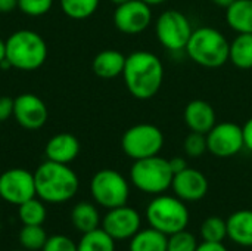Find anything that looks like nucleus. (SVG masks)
I'll use <instances>...</instances> for the list:
<instances>
[{
	"label": "nucleus",
	"instance_id": "nucleus-33",
	"mask_svg": "<svg viewBox=\"0 0 252 251\" xmlns=\"http://www.w3.org/2000/svg\"><path fill=\"white\" fill-rule=\"evenodd\" d=\"M13 117V99L9 96H0V123Z\"/></svg>",
	"mask_w": 252,
	"mask_h": 251
},
{
	"label": "nucleus",
	"instance_id": "nucleus-26",
	"mask_svg": "<svg viewBox=\"0 0 252 251\" xmlns=\"http://www.w3.org/2000/svg\"><path fill=\"white\" fill-rule=\"evenodd\" d=\"M100 0H61L62 12L71 19H87L99 7Z\"/></svg>",
	"mask_w": 252,
	"mask_h": 251
},
{
	"label": "nucleus",
	"instance_id": "nucleus-36",
	"mask_svg": "<svg viewBox=\"0 0 252 251\" xmlns=\"http://www.w3.org/2000/svg\"><path fill=\"white\" fill-rule=\"evenodd\" d=\"M168 161H170V167H171V170H173L174 175L179 173V172H182V170H185L188 167V163H186V160L183 157H173Z\"/></svg>",
	"mask_w": 252,
	"mask_h": 251
},
{
	"label": "nucleus",
	"instance_id": "nucleus-24",
	"mask_svg": "<svg viewBox=\"0 0 252 251\" xmlns=\"http://www.w3.org/2000/svg\"><path fill=\"white\" fill-rule=\"evenodd\" d=\"M18 217L22 225L27 226H43L47 217L46 203L38 197H34L21 206H18Z\"/></svg>",
	"mask_w": 252,
	"mask_h": 251
},
{
	"label": "nucleus",
	"instance_id": "nucleus-22",
	"mask_svg": "<svg viewBox=\"0 0 252 251\" xmlns=\"http://www.w3.org/2000/svg\"><path fill=\"white\" fill-rule=\"evenodd\" d=\"M167 235L154 229H140L130 238L128 251H167Z\"/></svg>",
	"mask_w": 252,
	"mask_h": 251
},
{
	"label": "nucleus",
	"instance_id": "nucleus-41",
	"mask_svg": "<svg viewBox=\"0 0 252 251\" xmlns=\"http://www.w3.org/2000/svg\"><path fill=\"white\" fill-rule=\"evenodd\" d=\"M109 1H112V3L117 6V4H121V3H124V1H128V0H109Z\"/></svg>",
	"mask_w": 252,
	"mask_h": 251
},
{
	"label": "nucleus",
	"instance_id": "nucleus-28",
	"mask_svg": "<svg viewBox=\"0 0 252 251\" xmlns=\"http://www.w3.org/2000/svg\"><path fill=\"white\" fill-rule=\"evenodd\" d=\"M202 241L207 243H223L227 238V223L219 216L207 217L201 225Z\"/></svg>",
	"mask_w": 252,
	"mask_h": 251
},
{
	"label": "nucleus",
	"instance_id": "nucleus-6",
	"mask_svg": "<svg viewBox=\"0 0 252 251\" xmlns=\"http://www.w3.org/2000/svg\"><path fill=\"white\" fill-rule=\"evenodd\" d=\"M146 220L151 228L168 237L186 229L189 223V210L186 203L176 195L159 194L148 204Z\"/></svg>",
	"mask_w": 252,
	"mask_h": 251
},
{
	"label": "nucleus",
	"instance_id": "nucleus-1",
	"mask_svg": "<svg viewBox=\"0 0 252 251\" xmlns=\"http://www.w3.org/2000/svg\"><path fill=\"white\" fill-rule=\"evenodd\" d=\"M123 80L128 93L134 99H152L162 87V61L152 52L136 50L126 58Z\"/></svg>",
	"mask_w": 252,
	"mask_h": 251
},
{
	"label": "nucleus",
	"instance_id": "nucleus-7",
	"mask_svg": "<svg viewBox=\"0 0 252 251\" xmlns=\"http://www.w3.org/2000/svg\"><path fill=\"white\" fill-rule=\"evenodd\" d=\"M162 130L151 123H139L128 127L121 138L123 152L133 161L159 155L164 148Z\"/></svg>",
	"mask_w": 252,
	"mask_h": 251
},
{
	"label": "nucleus",
	"instance_id": "nucleus-23",
	"mask_svg": "<svg viewBox=\"0 0 252 251\" xmlns=\"http://www.w3.org/2000/svg\"><path fill=\"white\" fill-rule=\"evenodd\" d=\"M229 62L239 70H252V34H238L230 41Z\"/></svg>",
	"mask_w": 252,
	"mask_h": 251
},
{
	"label": "nucleus",
	"instance_id": "nucleus-21",
	"mask_svg": "<svg viewBox=\"0 0 252 251\" xmlns=\"http://www.w3.org/2000/svg\"><path fill=\"white\" fill-rule=\"evenodd\" d=\"M71 223L78 232L86 234L100 228L102 219L97 207L93 203L80 201L71 210Z\"/></svg>",
	"mask_w": 252,
	"mask_h": 251
},
{
	"label": "nucleus",
	"instance_id": "nucleus-27",
	"mask_svg": "<svg viewBox=\"0 0 252 251\" xmlns=\"http://www.w3.org/2000/svg\"><path fill=\"white\" fill-rule=\"evenodd\" d=\"M47 234L43 226H27L24 225L18 234V241L22 249L28 251H41L47 241Z\"/></svg>",
	"mask_w": 252,
	"mask_h": 251
},
{
	"label": "nucleus",
	"instance_id": "nucleus-39",
	"mask_svg": "<svg viewBox=\"0 0 252 251\" xmlns=\"http://www.w3.org/2000/svg\"><path fill=\"white\" fill-rule=\"evenodd\" d=\"M6 59V40L0 38V64Z\"/></svg>",
	"mask_w": 252,
	"mask_h": 251
},
{
	"label": "nucleus",
	"instance_id": "nucleus-31",
	"mask_svg": "<svg viewBox=\"0 0 252 251\" xmlns=\"http://www.w3.org/2000/svg\"><path fill=\"white\" fill-rule=\"evenodd\" d=\"M53 6V0H18V9L32 18L46 15Z\"/></svg>",
	"mask_w": 252,
	"mask_h": 251
},
{
	"label": "nucleus",
	"instance_id": "nucleus-29",
	"mask_svg": "<svg viewBox=\"0 0 252 251\" xmlns=\"http://www.w3.org/2000/svg\"><path fill=\"white\" fill-rule=\"evenodd\" d=\"M198 241L195 235L186 229L168 235L167 238V251H196Z\"/></svg>",
	"mask_w": 252,
	"mask_h": 251
},
{
	"label": "nucleus",
	"instance_id": "nucleus-12",
	"mask_svg": "<svg viewBox=\"0 0 252 251\" xmlns=\"http://www.w3.org/2000/svg\"><path fill=\"white\" fill-rule=\"evenodd\" d=\"M34 197H37L34 173L16 167L0 175V198L3 201L18 207Z\"/></svg>",
	"mask_w": 252,
	"mask_h": 251
},
{
	"label": "nucleus",
	"instance_id": "nucleus-8",
	"mask_svg": "<svg viewBox=\"0 0 252 251\" xmlns=\"http://www.w3.org/2000/svg\"><path fill=\"white\" fill-rule=\"evenodd\" d=\"M90 194L97 206L111 210L127 204L130 185L120 172L114 169H102L96 172L90 180Z\"/></svg>",
	"mask_w": 252,
	"mask_h": 251
},
{
	"label": "nucleus",
	"instance_id": "nucleus-34",
	"mask_svg": "<svg viewBox=\"0 0 252 251\" xmlns=\"http://www.w3.org/2000/svg\"><path fill=\"white\" fill-rule=\"evenodd\" d=\"M242 133H244V145L245 148L252 152V117L245 121V124L242 126Z\"/></svg>",
	"mask_w": 252,
	"mask_h": 251
},
{
	"label": "nucleus",
	"instance_id": "nucleus-25",
	"mask_svg": "<svg viewBox=\"0 0 252 251\" xmlns=\"http://www.w3.org/2000/svg\"><path fill=\"white\" fill-rule=\"evenodd\" d=\"M77 251H115V240L102 228L81 234L77 243Z\"/></svg>",
	"mask_w": 252,
	"mask_h": 251
},
{
	"label": "nucleus",
	"instance_id": "nucleus-13",
	"mask_svg": "<svg viewBox=\"0 0 252 251\" xmlns=\"http://www.w3.org/2000/svg\"><path fill=\"white\" fill-rule=\"evenodd\" d=\"M140 226L142 217L139 212L127 204L108 210L100 223V228L115 241L130 240L140 231Z\"/></svg>",
	"mask_w": 252,
	"mask_h": 251
},
{
	"label": "nucleus",
	"instance_id": "nucleus-30",
	"mask_svg": "<svg viewBox=\"0 0 252 251\" xmlns=\"http://www.w3.org/2000/svg\"><path fill=\"white\" fill-rule=\"evenodd\" d=\"M185 154L190 158H201L205 152H208L207 146V136L204 133L190 132L183 142Z\"/></svg>",
	"mask_w": 252,
	"mask_h": 251
},
{
	"label": "nucleus",
	"instance_id": "nucleus-35",
	"mask_svg": "<svg viewBox=\"0 0 252 251\" xmlns=\"http://www.w3.org/2000/svg\"><path fill=\"white\" fill-rule=\"evenodd\" d=\"M196 251H229L223 243H207L202 241V244H198Z\"/></svg>",
	"mask_w": 252,
	"mask_h": 251
},
{
	"label": "nucleus",
	"instance_id": "nucleus-38",
	"mask_svg": "<svg viewBox=\"0 0 252 251\" xmlns=\"http://www.w3.org/2000/svg\"><path fill=\"white\" fill-rule=\"evenodd\" d=\"M233 1H235V0H211L213 4H216V6H219V7H223V9H227Z\"/></svg>",
	"mask_w": 252,
	"mask_h": 251
},
{
	"label": "nucleus",
	"instance_id": "nucleus-10",
	"mask_svg": "<svg viewBox=\"0 0 252 251\" xmlns=\"http://www.w3.org/2000/svg\"><path fill=\"white\" fill-rule=\"evenodd\" d=\"M205 136L208 152L217 158L235 157L245 148L242 127L233 121L217 123Z\"/></svg>",
	"mask_w": 252,
	"mask_h": 251
},
{
	"label": "nucleus",
	"instance_id": "nucleus-15",
	"mask_svg": "<svg viewBox=\"0 0 252 251\" xmlns=\"http://www.w3.org/2000/svg\"><path fill=\"white\" fill-rule=\"evenodd\" d=\"M208 186L210 185L207 176L189 166L185 170L176 173L171 182L174 195L185 203H195L202 200L208 192Z\"/></svg>",
	"mask_w": 252,
	"mask_h": 251
},
{
	"label": "nucleus",
	"instance_id": "nucleus-4",
	"mask_svg": "<svg viewBox=\"0 0 252 251\" xmlns=\"http://www.w3.org/2000/svg\"><path fill=\"white\" fill-rule=\"evenodd\" d=\"M6 59L21 71L38 70L47 59V44L38 33L18 30L6 38Z\"/></svg>",
	"mask_w": 252,
	"mask_h": 251
},
{
	"label": "nucleus",
	"instance_id": "nucleus-17",
	"mask_svg": "<svg viewBox=\"0 0 252 251\" xmlns=\"http://www.w3.org/2000/svg\"><path fill=\"white\" fill-rule=\"evenodd\" d=\"M78 154L80 142L71 133H58L52 136L44 146L46 160L61 164H71L78 157Z\"/></svg>",
	"mask_w": 252,
	"mask_h": 251
},
{
	"label": "nucleus",
	"instance_id": "nucleus-2",
	"mask_svg": "<svg viewBox=\"0 0 252 251\" xmlns=\"http://www.w3.org/2000/svg\"><path fill=\"white\" fill-rule=\"evenodd\" d=\"M35 195L46 204H63L75 197L80 188L77 173L69 164L46 160L34 172Z\"/></svg>",
	"mask_w": 252,
	"mask_h": 251
},
{
	"label": "nucleus",
	"instance_id": "nucleus-18",
	"mask_svg": "<svg viewBox=\"0 0 252 251\" xmlns=\"http://www.w3.org/2000/svg\"><path fill=\"white\" fill-rule=\"evenodd\" d=\"M126 58L127 56L124 53H121L120 50L105 49L94 56V59L92 62L93 72L97 77L105 78V80L117 78V77L123 75Z\"/></svg>",
	"mask_w": 252,
	"mask_h": 251
},
{
	"label": "nucleus",
	"instance_id": "nucleus-5",
	"mask_svg": "<svg viewBox=\"0 0 252 251\" xmlns=\"http://www.w3.org/2000/svg\"><path fill=\"white\" fill-rule=\"evenodd\" d=\"M173 176L170 161L161 155L136 160L130 169V182L136 189L149 195L165 194L171 188Z\"/></svg>",
	"mask_w": 252,
	"mask_h": 251
},
{
	"label": "nucleus",
	"instance_id": "nucleus-40",
	"mask_svg": "<svg viewBox=\"0 0 252 251\" xmlns=\"http://www.w3.org/2000/svg\"><path fill=\"white\" fill-rule=\"evenodd\" d=\"M142 1H145L146 4H149L151 7H154V6H159V4L165 3L167 0H142Z\"/></svg>",
	"mask_w": 252,
	"mask_h": 251
},
{
	"label": "nucleus",
	"instance_id": "nucleus-11",
	"mask_svg": "<svg viewBox=\"0 0 252 251\" xmlns=\"http://www.w3.org/2000/svg\"><path fill=\"white\" fill-rule=\"evenodd\" d=\"M112 19L120 33L136 36L148 30L152 24V7L142 0H128L117 4Z\"/></svg>",
	"mask_w": 252,
	"mask_h": 251
},
{
	"label": "nucleus",
	"instance_id": "nucleus-20",
	"mask_svg": "<svg viewBox=\"0 0 252 251\" xmlns=\"http://www.w3.org/2000/svg\"><path fill=\"white\" fill-rule=\"evenodd\" d=\"M226 22L238 34H252V0H235L226 9Z\"/></svg>",
	"mask_w": 252,
	"mask_h": 251
},
{
	"label": "nucleus",
	"instance_id": "nucleus-37",
	"mask_svg": "<svg viewBox=\"0 0 252 251\" xmlns=\"http://www.w3.org/2000/svg\"><path fill=\"white\" fill-rule=\"evenodd\" d=\"M18 7V0H0V13H9Z\"/></svg>",
	"mask_w": 252,
	"mask_h": 251
},
{
	"label": "nucleus",
	"instance_id": "nucleus-3",
	"mask_svg": "<svg viewBox=\"0 0 252 251\" xmlns=\"http://www.w3.org/2000/svg\"><path fill=\"white\" fill-rule=\"evenodd\" d=\"M229 47L230 41L220 30L205 25L193 28L185 52L196 65L214 70L229 62Z\"/></svg>",
	"mask_w": 252,
	"mask_h": 251
},
{
	"label": "nucleus",
	"instance_id": "nucleus-19",
	"mask_svg": "<svg viewBox=\"0 0 252 251\" xmlns=\"http://www.w3.org/2000/svg\"><path fill=\"white\" fill-rule=\"evenodd\" d=\"M227 223V237L241 247H252V210L244 209L232 213Z\"/></svg>",
	"mask_w": 252,
	"mask_h": 251
},
{
	"label": "nucleus",
	"instance_id": "nucleus-14",
	"mask_svg": "<svg viewBox=\"0 0 252 251\" xmlns=\"http://www.w3.org/2000/svg\"><path fill=\"white\" fill-rule=\"evenodd\" d=\"M49 117L44 101L34 93H22L13 99V118L27 130L41 129Z\"/></svg>",
	"mask_w": 252,
	"mask_h": 251
},
{
	"label": "nucleus",
	"instance_id": "nucleus-16",
	"mask_svg": "<svg viewBox=\"0 0 252 251\" xmlns=\"http://www.w3.org/2000/svg\"><path fill=\"white\" fill-rule=\"evenodd\" d=\"M185 123L190 132L207 135L217 124V114L213 105L204 99L190 101L183 112Z\"/></svg>",
	"mask_w": 252,
	"mask_h": 251
},
{
	"label": "nucleus",
	"instance_id": "nucleus-32",
	"mask_svg": "<svg viewBox=\"0 0 252 251\" xmlns=\"http://www.w3.org/2000/svg\"><path fill=\"white\" fill-rule=\"evenodd\" d=\"M41 251H77V244L66 235L49 237Z\"/></svg>",
	"mask_w": 252,
	"mask_h": 251
},
{
	"label": "nucleus",
	"instance_id": "nucleus-9",
	"mask_svg": "<svg viewBox=\"0 0 252 251\" xmlns=\"http://www.w3.org/2000/svg\"><path fill=\"white\" fill-rule=\"evenodd\" d=\"M190 19L177 9H168L159 13L155 21V36L159 44L170 52H182L192 36Z\"/></svg>",
	"mask_w": 252,
	"mask_h": 251
}]
</instances>
